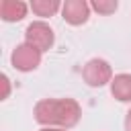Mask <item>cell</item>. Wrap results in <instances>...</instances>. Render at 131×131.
Returning <instances> with one entry per match:
<instances>
[{
  "mask_svg": "<svg viewBox=\"0 0 131 131\" xmlns=\"http://www.w3.org/2000/svg\"><path fill=\"white\" fill-rule=\"evenodd\" d=\"M80 117L82 108L74 98H43L35 104V121L43 127L72 129Z\"/></svg>",
  "mask_w": 131,
  "mask_h": 131,
  "instance_id": "6da1fadb",
  "label": "cell"
},
{
  "mask_svg": "<svg viewBox=\"0 0 131 131\" xmlns=\"http://www.w3.org/2000/svg\"><path fill=\"white\" fill-rule=\"evenodd\" d=\"M25 43L33 45L35 49H39V51L43 53V51H49V49L53 47V43H55V33H53V29H51L47 23L35 20V23H31V25L27 27V31H25Z\"/></svg>",
  "mask_w": 131,
  "mask_h": 131,
  "instance_id": "7a4b0ae2",
  "label": "cell"
},
{
  "mask_svg": "<svg viewBox=\"0 0 131 131\" xmlns=\"http://www.w3.org/2000/svg\"><path fill=\"white\" fill-rule=\"evenodd\" d=\"M82 78L88 86L100 88L104 84H111L115 76H113V68L108 66V61H104L100 57H94V59L86 61V66L82 70Z\"/></svg>",
  "mask_w": 131,
  "mask_h": 131,
  "instance_id": "3957f363",
  "label": "cell"
},
{
  "mask_svg": "<svg viewBox=\"0 0 131 131\" xmlns=\"http://www.w3.org/2000/svg\"><path fill=\"white\" fill-rule=\"evenodd\" d=\"M10 63L18 72H33L41 63V51L29 43H20L14 47V51L10 55Z\"/></svg>",
  "mask_w": 131,
  "mask_h": 131,
  "instance_id": "277c9868",
  "label": "cell"
},
{
  "mask_svg": "<svg viewBox=\"0 0 131 131\" xmlns=\"http://www.w3.org/2000/svg\"><path fill=\"white\" fill-rule=\"evenodd\" d=\"M61 16L68 25L80 27L90 16V4L86 0H66L61 6Z\"/></svg>",
  "mask_w": 131,
  "mask_h": 131,
  "instance_id": "5b68a950",
  "label": "cell"
},
{
  "mask_svg": "<svg viewBox=\"0 0 131 131\" xmlns=\"http://www.w3.org/2000/svg\"><path fill=\"white\" fill-rule=\"evenodd\" d=\"M29 6L23 0H2L0 2V16L6 23H16L27 16Z\"/></svg>",
  "mask_w": 131,
  "mask_h": 131,
  "instance_id": "8992f818",
  "label": "cell"
},
{
  "mask_svg": "<svg viewBox=\"0 0 131 131\" xmlns=\"http://www.w3.org/2000/svg\"><path fill=\"white\" fill-rule=\"evenodd\" d=\"M111 94L119 102H131V74H117L111 82Z\"/></svg>",
  "mask_w": 131,
  "mask_h": 131,
  "instance_id": "52a82bcc",
  "label": "cell"
},
{
  "mask_svg": "<svg viewBox=\"0 0 131 131\" xmlns=\"http://www.w3.org/2000/svg\"><path fill=\"white\" fill-rule=\"evenodd\" d=\"M61 2L59 0H33L31 2V10L37 16H53L57 10H61Z\"/></svg>",
  "mask_w": 131,
  "mask_h": 131,
  "instance_id": "ba28073f",
  "label": "cell"
},
{
  "mask_svg": "<svg viewBox=\"0 0 131 131\" xmlns=\"http://www.w3.org/2000/svg\"><path fill=\"white\" fill-rule=\"evenodd\" d=\"M90 8H94L98 14L108 16V14H113V12L119 8V2H117V0H92V2H90Z\"/></svg>",
  "mask_w": 131,
  "mask_h": 131,
  "instance_id": "9c48e42d",
  "label": "cell"
},
{
  "mask_svg": "<svg viewBox=\"0 0 131 131\" xmlns=\"http://www.w3.org/2000/svg\"><path fill=\"white\" fill-rule=\"evenodd\" d=\"M2 86H4L2 98H8V94H10V80H8V76H2Z\"/></svg>",
  "mask_w": 131,
  "mask_h": 131,
  "instance_id": "30bf717a",
  "label": "cell"
},
{
  "mask_svg": "<svg viewBox=\"0 0 131 131\" xmlns=\"http://www.w3.org/2000/svg\"><path fill=\"white\" fill-rule=\"evenodd\" d=\"M125 131H131V111L125 115Z\"/></svg>",
  "mask_w": 131,
  "mask_h": 131,
  "instance_id": "8fae6325",
  "label": "cell"
},
{
  "mask_svg": "<svg viewBox=\"0 0 131 131\" xmlns=\"http://www.w3.org/2000/svg\"><path fill=\"white\" fill-rule=\"evenodd\" d=\"M39 131H68V129H55V127H43Z\"/></svg>",
  "mask_w": 131,
  "mask_h": 131,
  "instance_id": "7c38bea8",
  "label": "cell"
}]
</instances>
